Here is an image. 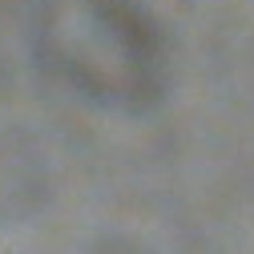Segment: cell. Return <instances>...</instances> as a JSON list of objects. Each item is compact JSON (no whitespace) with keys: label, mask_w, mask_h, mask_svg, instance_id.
Returning a JSON list of instances; mask_svg holds the SVG:
<instances>
[{"label":"cell","mask_w":254,"mask_h":254,"mask_svg":"<svg viewBox=\"0 0 254 254\" xmlns=\"http://www.w3.org/2000/svg\"><path fill=\"white\" fill-rule=\"evenodd\" d=\"M41 57L97 101L145 105L162 93L166 24L141 0H53L41 20Z\"/></svg>","instance_id":"6da1fadb"}]
</instances>
